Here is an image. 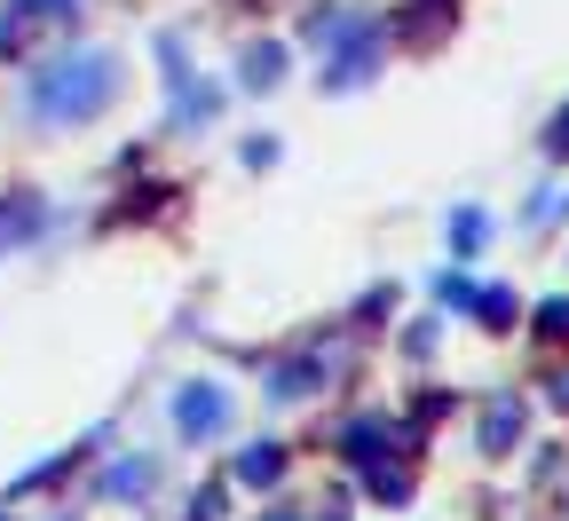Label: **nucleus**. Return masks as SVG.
Here are the masks:
<instances>
[{
	"mask_svg": "<svg viewBox=\"0 0 569 521\" xmlns=\"http://www.w3.org/2000/svg\"><path fill=\"white\" fill-rule=\"evenodd\" d=\"M467 309H475V317H482L490 332H507V317H515V292H507V284H490V292H475Z\"/></svg>",
	"mask_w": 569,
	"mask_h": 521,
	"instance_id": "nucleus-8",
	"label": "nucleus"
},
{
	"mask_svg": "<svg viewBox=\"0 0 569 521\" xmlns=\"http://www.w3.org/2000/svg\"><path fill=\"white\" fill-rule=\"evenodd\" d=\"M365 482H372V498H411V474L403 467H372Z\"/></svg>",
	"mask_w": 569,
	"mask_h": 521,
	"instance_id": "nucleus-10",
	"label": "nucleus"
},
{
	"mask_svg": "<svg viewBox=\"0 0 569 521\" xmlns=\"http://www.w3.org/2000/svg\"><path fill=\"white\" fill-rule=\"evenodd\" d=\"M482 238H490V221H482L475 206H467V213H451V246H459V253H475Z\"/></svg>",
	"mask_w": 569,
	"mask_h": 521,
	"instance_id": "nucleus-9",
	"label": "nucleus"
},
{
	"mask_svg": "<svg viewBox=\"0 0 569 521\" xmlns=\"http://www.w3.org/2000/svg\"><path fill=\"white\" fill-rule=\"evenodd\" d=\"M553 403H561V411H569V371H561V380H553Z\"/></svg>",
	"mask_w": 569,
	"mask_h": 521,
	"instance_id": "nucleus-15",
	"label": "nucleus"
},
{
	"mask_svg": "<svg viewBox=\"0 0 569 521\" xmlns=\"http://www.w3.org/2000/svg\"><path fill=\"white\" fill-rule=\"evenodd\" d=\"M32 17H63V9H80V0H24Z\"/></svg>",
	"mask_w": 569,
	"mask_h": 521,
	"instance_id": "nucleus-13",
	"label": "nucleus"
},
{
	"mask_svg": "<svg viewBox=\"0 0 569 521\" xmlns=\"http://www.w3.org/2000/svg\"><path fill=\"white\" fill-rule=\"evenodd\" d=\"M284 474V451L277 442H253V451H238V482H253V490H269Z\"/></svg>",
	"mask_w": 569,
	"mask_h": 521,
	"instance_id": "nucleus-4",
	"label": "nucleus"
},
{
	"mask_svg": "<svg viewBox=\"0 0 569 521\" xmlns=\"http://www.w3.org/2000/svg\"><path fill=\"white\" fill-rule=\"evenodd\" d=\"M436 301H451V309H467V301H475V284H467L459 269H443V277H436Z\"/></svg>",
	"mask_w": 569,
	"mask_h": 521,
	"instance_id": "nucleus-11",
	"label": "nucleus"
},
{
	"mask_svg": "<svg viewBox=\"0 0 569 521\" xmlns=\"http://www.w3.org/2000/svg\"><path fill=\"white\" fill-rule=\"evenodd\" d=\"M277 80H284V48H277V40L246 48V88H277Z\"/></svg>",
	"mask_w": 569,
	"mask_h": 521,
	"instance_id": "nucleus-7",
	"label": "nucleus"
},
{
	"mask_svg": "<svg viewBox=\"0 0 569 521\" xmlns=\"http://www.w3.org/2000/svg\"><path fill=\"white\" fill-rule=\"evenodd\" d=\"M269 521H293V513H269Z\"/></svg>",
	"mask_w": 569,
	"mask_h": 521,
	"instance_id": "nucleus-16",
	"label": "nucleus"
},
{
	"mask_svg": "<svg viewBox=\"0 0 569 521\" xmlns=\"http://www.w3.org/2000/svg\"><path fill=\"white\" fill-rule=\"evenodd\" d=\"M151 482H159V467H151V459H119V467L103 474V490H111V498H142Z\"/></svg>",
	"mask_w": 569,
	"mask_h": 521,
	"instance_id": "nucleus-6",
	"label": "nucleus"
},
{
	"mask_svg": "<svg viewBox=\"0 0 569 521\" xmlns=\"http://www.w3.org/2000/svg\"><path fill=\"white\" fill-rule=\"evenodd\" d=\"M546 142H553V151H561V159H569V111H561V119H553V134H546Z\"/></svg>",
	"mask_w": 569,
	"mask_h": 521,
	"instance_id": "nucleus-14",
	"label": "nucleus"
},
{
	"mask_svg": "<svg viewBox=\"0 0 569 521\" xmlns=\"http://www.w3.org/2000/svg\"><path fill=\"white\" fill-rule=\"evenodd\" d=\"M40 230V206L32 198H0V246H24Z\"/></svg>",
	"mask_w": 569,
	"mask_h": 521,
	"instance_id": "nucleus-5",
	"label": "nucleus"
},
{
	"mask_svg": "<svg viewBox=\"0 0 569 521\" xmlns=\"http://www.w3.org/2000/svg\"><path fill=\"white\" fill-rule=\"evenodd\" d=\"M174 427H182V434H222V427H230V395L213 388V380H190V388L174 395Z\"/></svg>",
	"mask_w": 569,
	"mask_h": 521,
	"instance_id": "nucleus-2",
	"label": "nucleus"
},
{
	"mask_svg": "<svg viewBox=\"0 0 569 521\" xmlns=\"http://www.w3.org/2000/svg\"><path fill=\"white\" fill-rule=\"evenodd\" d=\"M111 96H119V56H111V48H71V56L40 63L32 88H24V103H32L40 127H80V119H96Z\"/></svg>",
	"mask_w": 569,
	"mask_h": 521,
	"instance_id": "nucleus-1",
	"label": "nucleus"
},
{
	"mask_svg": "<svg viewBox=\"0 0 569 521\" xmlns=\"http://www.w3.org/2000/svg\"><path fill=\"white\" fill-rule=\"evenodd\" d=\"M515 442H522V403H515V395H498V403L482 411V451H490V459H507Z\"/></svg>",
	"mask_w": 569,
	"mask_h": 521,
	"instance_id": "nucleus-3",
	"label": "nucleus"
},
{
	"mask_svg": "<svg viewBox=\"0 0 569 521\" xmlns=\"http://www.w3.org/2000/svg\"><path fill=\"white\" fill-rule=\"evenodd\" d=\"M538 332H546V340H569V301H546V309H538Z\"/></svg>",
	"mask_w": 569,
	"mask_h": 521,
	"instance_id": "nucleus-12",
	"label": "nucleus"
}]
</instances>
